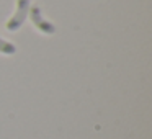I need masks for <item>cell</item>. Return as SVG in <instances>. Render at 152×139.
<instances>
[{"instance_id": "6da1fadb", "label": "cell", "mask_w": 152, "mask_h": 139, "mask_svg": "<svg viewBox=\"0 0 152 139\" xmlns=\"http://www.w3.org/2000/svg\"><path fill=\"white\" fill-rule=\"evenodd\" d=\"M31 7V0H17V8H15L13 15L5 21V28L7 31H18L25 20L28 18V12Z\"/></svg>"}, {"instance_id": "3957f363", "label": "cell", "mask_w": 152, "mask_h": 139, "mask_svg": "<svg viewBox=\"0 0 152 139\" xmlns=\"http://www.w3.org/2000/svg\"><path fill=\"white\" fill-rule=\"evenodd\" d=\"M17 53V46H15L12 41H7L0 36V54H5V56H13Z\"/></svg>"}, {"instance_id": "7a4b0ae2", "label": "cell", "mask_w": 152, "mask_h": 139, "mask_svg": "<svg viewBox=\"0 0 152 139\" xmlns=\"http://www.w3.org/2000/svg\"><path fill=\"white\" fill-rule=\"evenodd\" d=\"M28 18H30L31 25H33L39 33H43V34H54L56 33V26H54L49 20H46V18L43 17V12H41V8L38 7V5L31 4L30 12H28Z\"/></svg>"}]
</instances>
